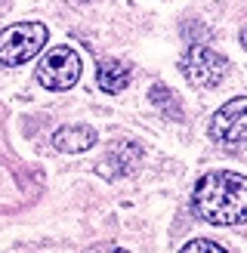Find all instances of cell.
<instances>
[{
    "mask_svg": "<svg viewBox=\"0 0 247 253\" xmlns=\"http://www.w3.org/2000/svg\"><path fill=\"white\" fill-rule=\"evenodd\" d=\"M195 210L210 225L247 222V176L232 170L201 176L195 185Z\"/></svg>",
    "mask_w": 247,
    "mask_h": 253,
    "instance_id": "obj_1",
    "label": "cell"
},
{
    "mask_svg": "<svg viewBox=\"0 0 247 253\" xmlns=\"http://www.w3.org/2000/svg\"><path fill=\"white\" fill-rule=\"evenodd\" d=\"M46 25L41 22H16L0 31V62L3 65H25L31 56H37L46 43Z\"/></svg>",
    "mask_w": 247,
    "mask_h": 253,
    "instance_id": "obj_2",
    "label": "cell"
},
{
    "mask_svg": "<svg viewBox=\"0 0 247 253\" xmlns=\"http://www.w3.org/2000/svg\"><path fill=\"white\" fill-rule=\"evenodd\" d=\"M179 71L189 78V84L210 90V86L222 84V78H226V71H229V62L222 53H216V49H210L204 43H192L179 59Z\"/></svg>",
    "mask_w": 247,
    "mask_h": 253,
    "instance_id": "obj_3",
    "label": "cell"
},
{
    "mask_svg": "<svg viewBox=\"0 0 247 253\" xmlns=\"http://www.w3.org/2000/svg\"><path fill=\"white\" fill-rule=\"evenodd\" d=\"M81 78V56L71 46H53L37 62V81L46 90H68Z\"/></svg>",
    "mask_w": 247,
    "mask_h": 253,
    "instance_id": "obj_4",
    "label": "cell"
},
{
    "mask_svg": "<svg viewBox=\"0 0 247 253\" xmlns=\"http://www.w3.org/2000/svg\"><path fill=\"white\" fill-rule=\"evenodd\" d=\"M210 136L222 145H247V96L229 99L213 118H210Z\"/></svg>",
    "mask_w": 247,
    "mask_h": 253,
    "instance_id": "obj_5",
    "label": "cell"
},
{
    "mask_svg": "<svg viewBox=\"0 0 247 253\" xmlns=\"http://www.w3.org/2000/svg\"><path fill=\"white\" fill-rule=\"evenodd\" d=\"M142 145L133 142V139H118V142H111L105 161L99 164V173L108 176V179H118V176H133L139 170L142 164Z\"/></svg>",
    "mask_w": 247,
    "mask_h": 253,
    "instance_id": "obj_6",
    "label": "cell"
},
{
    "mask_svg": "<svg viewBox=\"0 0 247 253\" xmlns=\"http://www.w3.org/2000/svg\"><path fill=\"white\" fill-rule=\"evenodd\" d=\"M96 145V130L93 126H62L53 133V148L65 151V155H81V151Z\"/></svg>",
    "mask_w": 247,
    "mask_h": 253,
    "instance_id": "obj_7",
    "label": "cell"
},
{
    "mask_svg": "<svg viewBox=\"0 0 247 253\" xmlns=\"http://www.w3.org/2000/svg\"><path fill=\"white\" fill-rule=\"evenodd\" d=\"M96 84L105 93H121L130 84V65H124L121 59H102L96 68Z\"/></svg>",
    "mask_w": 247,
    "mask_h": 253,
    "instance_id": "obj_8",
    "label": "cell"
},
{
    "mask_svg": "<svg viewBox=\"0 0 247 253\" xmlns=\"http://www.w3.org/2000/svg\"><path fill=\"white\" fill-rule=\"evenodd\" d=\"M148 99L164 111V115H170V118H176V121H182V108H179V96L176 93H170L164 84H155L152 86V93H148Z\"/></svg>",
    "mask_w": 247,
    "mask_h": 253,
    "instance_id": "obj_9",
    "label": "cell"
},
{
    "mask_svg": "<svg viewBox=\"0 0 247 253\" xmlns=\"http://www.w3.org/2000/svg\"><path fill=\"white\" fill-rule=\"evenodd\" d=\"M179 253H229V250H222L216 241H207V238H198V241H189Z\"/></svg>",
    "mask_w": 247,
    "mask_h": 253,
    "instance_id": "obj_10",
    "label": "cell"
},
{
    "mask_svg": "<svg viewBox=\"0 0 247 253\" xmlns=\"http://www.w3.org/2000/svg\"><path fill=\"white\" fill-rule=\"evenodd\" d=\"M83 253H127V250H124V247H118V244H96V247L83 250Z\"/></svg>",
    "mask_w": 247,
    "mask_h": 253,
    "instance_id": "obj_11",
    "label": "cell"
},
{
    "mask_svg": "<svg viewBox=\"0 0 247 253\" xmlns=\"http://www.w3.org/2000/svg\"><path fill=\"white\" fill-rule=\"evenodd\" d=\"M241 43L247 46V25H244V31H241Z\"/></svg>",
    "mask_w": 247,
    "mask_h": 253,
    "instance_id": "obj_12",
    "label": "cell"
},
{
    "mask_svg": "<svg viewBox=\"0 0 247 253\" xmlns=\"http://www.w3.org/2000/svg\"><path fill=\"white\" fill-rule=\"evenodd\" d=\"M71 3H93V0H71Z\"/></svg>",
    "mask_w": 247,
    "mask_h": 253,
    "instance_id": "obj_13",
    "label": "cell"
}]
</instances>
